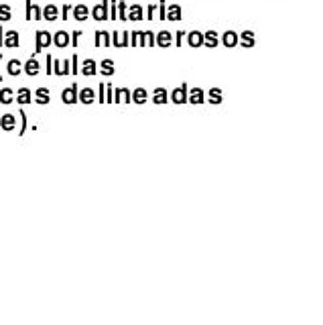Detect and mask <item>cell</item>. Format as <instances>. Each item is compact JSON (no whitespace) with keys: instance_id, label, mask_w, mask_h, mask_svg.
Wrapping results in <instances>:
<instances>
[{"instance_id":"obj_2","label":"cell","mask_w":323,"mask_h":325,"mask_svg":"<svg viewBox=\"0 0 323 325\" xmlns=\"http://www.w3.org/2000/svg\"><path fill=\"white\" fill-rule=\"evenodd\" d=\"M171 102L181 106V104H187L189 102V94H187V84H181L179 88H175L171 92Z\"/></svg>"},{"instance_id":"obj_27","label":"cell","mask_w":323,"mask_h":325,"mask_svg":"<svg viewBox=\"0 0 323 325\" xmlns=\"http://www.w3.org/2000/svg\"><path fill=\"white\" fill-rule=\"evenodd\" d=\"M27 13H29V19H41V11H39L37 7H33L31 3H29V9H27Z\"/></svg>"},{"instance_id":"obj_25","label":"cell","mask_w":323,"mask_h":325,"mask_svg":"<svg viewBox=\"0 0 323 325\" xmlns=\"http://www.w3.org/2000/svg\"><path fill=\"white\" fill-rule=\"evenodd\" d=\"M73 15H75V19H77V21H84V19L88 17V9H86V7H75Z\"/></svg>"},{"instance_id":"obj_33","label":"cell","mask_w":323,"mask_h":325,"mask_svg":"<svg viewBox=\"0 0 323 325\" xmlns=\"http://www.w3.org/2000/svg\"><path fill=\"white\" fill-rule=\"evenodd\" d=\"M11 17V11L7 9V7H0V19H3V21H7Z\"/></svg>"},{"instance_id":"obj_6","label":"cell","mask_w":323,"mask_h":325,"mask_svg":"<svg viewBox=\"0 0 323 325\" xmlns=\"http://www.w3.org/2000/svg\"><path fill=\"white\" fill-rule=\"evenodd\" d=\"M79 102L86 104V106L94 104V102H96V92H94L92 88H84V90L79 92Z\"/></svg>"},{"instance_id":"obj_32","label":"cell","mask_w":323,"mask_h":325,"mask_svg":"<svg viewBox=\"0 0 323 325\" xmlns=\"http://www.w3.org/2000/svg\"><path fill=\"white\" fill-rule=\"evenodd\" d=\"M242 43H244L246 47H250V45H254V39H252V33H244V39H242Z\"/></svg>"},{"instance_id":"obj_26","label":"cell","mask_w":323,"mask_h":325,"mask_svg":"<svg viewBox=\"0 0 323 325\" xmlns=\"http://www.w3.org/2000/svg\"><path fill=\"white\" fill-rule=\"evenodd\" d=\"M204 43H206L208 47H214V45L218 43V39H216V33H206V35H204Z\"/></svg>"},{"instance_id":"obj_35","label":"cell","mask_w":323,"mask_h":325,"mask_svg":"<svg viewBox=\"0 0 323 325\" xmlns=\"http://www.w3.org/2000/svg\"><path fill=\"white\" fill-rule=\"evenodd\" d=\"M71 71H73V73L79 71V69H77V57H73V67H71Z\"/></svg>"},{"instance_id":"obj_20","label":"cell","mask_w":323,"mask_h":325,"mask_svg":"<svg viewBox=\"0 0 323 325\" xmlns=\"http://www.w3.org/2000/svg\"><path fill=\"white\" fill-rule=\"evenodd\" d=\"M236 43H238L236 33H232V31H230V33H226V35H224V45H226V47H234Z\"/></svg>"},{"instance_id":"obj_28","label":"cell","mask_w":323,"mask_h":325,"mask_svg":"<svg viewBox=\"0 0 323 325\" xmlns=\"http://www.w3.org/2000/svg\"><path fill=\"white\" fill-rule=\"evenodd\" d=\"M108 43H110L108 33H98V37H96V45H108Z\"/></svg>"},{"instance_id":"obj_12","label":"cell","mask_w":323,"mask_h":325,"mask_svg":"<svg viewBox=\"0 0 323 325\" xmlns=\"http://www.w3.org/2000/svg\"><path fill=\"white\" fill-rule=\"evenodd\" d=\"M106 17H108V5L102 3V5H98V7L94 9V19H96V21H106Z\"/></svg>"},{"instance_id":"obj_10","label":"cell","mask_w":323,"mask_h":325,"mask_svg":"<svg viewBox=\"0 0 323 325\" xmlns=\"http://www.w3.org/2000/svg\"><path fill=\"white\" fill-rule=\"evenodd\" d=\"M148 100V92L144 90V88H136L134 92H132V102L134 104H144Z\"/></svg>"},{"instance_id":"obj_16","label":"cell","mask_w":323,"mask_h":325,"mask_svg":"<svg viewBox=\"0 0 323 325\" xmlns=\"http://www.w3.org/2000/svg\"><path fill=\"white\" fill-rule=\"evenodd\" d=\"M187 41H189V45H191V47H199V45L204 43V35H201V33H197V31H193V33L187 37Z\"/></svg>"},{"instance_id":"obj_31","label":"cell","mask_w":323,"mask_h":325,"mask_svg":"<svg viewBox=\"0 0 323 325\" xmlns=\"http://www.w3.org/2000/svg\"><path fill=\"white\" fill-rule=\"evenodd\" d=\"M169 19H171V21H177V19H179V7H171V11H169Z\"/></svg>"},{"instance_id":"obj_21","label":"cell","mask_w":323,"mask_h":325,"mask_svg":"<svg viewBox=\"0 0 323 325\" xmlns=\"http://www.w3.org/2000/svg\"><path fill=\"white\" fill-rule=\"evenodd\" d=\"M9 73L11 75H19L21 73V61H17V59H13V61H9Z\"/></svg>"},{"instance_id":"obj_24","label":"cell","mask_w":323,"mask_h":325,"mask_svg":"<svg viewBox=\"0 0 323 325\" xmlns=\"http://www.w3.org/2000/svg\"><path fill=\"white\" fill-rule=\"evenodd\" d=\"M5 43H7L9 47H17V45H19V35H17L15 31H11V33L7 35V39H5Z\"/></svg>"},{"instance_id":"obj_9","label":"cell","mask_w":323,"mask_h":325,"mask_svg":"<svg viewBox=\"0 0 323 325\" xmlns=\"http://www.w3.org/2000/svg\"><path fill=\"white\" fill-rule=\"evenodd\" d=\"M39 71H41V67H39L37 59H29V61L25 63V73H27V75L35 77V75H39Z\"/></svg>"},{"instance_id":"obj_29","label":"cell","mask_w":323,"mask_h":325,"mask_svg":"<svg viewBox=\"0 0 323 325\" xmlns=\"http://www.w3.org/2000/svg\"><path fill=\"white\" fill-rule=\"evenodd\" d=\"M140 15H142V11H140L138 7H132V9H130V19H132V21H138Z\"/></svg>"},{"instance_id":"obj_5","label":"cell","mask_w":323,"mask_h":325,"mask_svg":"<svg viewBox=\"0 0 323 325\" xmlns=\"http://www.w3.org/2000/svg\"><path fill=\"white\" fill-rule=\"evenodd\" d=\"M152 102H154V104H158V106L167 104V102H169V94H167V90H165V88H156V90H154V94H152Z\"/></svg>"},{"instance_id":"obj_11","label":"cell","mask_w":323,"mask_h":325,"mask_svg":"<svg viewBox=\"0 0 323 325\" xmlns=\"http://www.w3.org/2000/svg\"><path fill=\"white\" fill-rule=\"evenodd\" d=\"M204 90L201 88H193L189 92V104H204Z\"/></svg>"},{"instance_id":"obj_4","label":"cell","mask_w":323,"mask_h":325,"mask_svg":"<svg viewBox=\"0 0 323 325\" xmlns=\"http://www.w3.org/2000/svg\"><path fill=\"white\" fill-rule=\"evenodd\" d=\"M15 126H17V120H15V116H13V114H5V116H0V128H3V130L11 132V130H15Z\"/></svg>"},{"instance_id":"obj_30","label":"cell","mask_w":323,"mask_h":325,"mask_svg":"<svg viewBox=\"0 0 323 325\" xmlns=\"http://www.w3.org/2000/svg\"><path fill=\"white\" fill-rule=\"evenodd\" d=\"M19 116L23 118V126H21V132H19V134L23 136V134H25V130H27V114H25V110H21V112H19Z\"/></svg>"},{"instance_id":"obj_15","label":"cell","mask_w":323,"mask_h":325,"mask_svg":"<svg viewBox=\"0 0 323 325\" xmlns=\"http://www.w3.org/2000/svg\"><path fill=\"white\" fill-rule=\"evenodd\" d=\"M208 98H210V100H208L210 104H222V102H224V100H222V92H220L218 88H212V90L208 92Z\"/></svg>"},{"instance_id":"obj_23","label":"cell","mask_w":323,"mask_h":325,"mask_svg":"<svg viewBox=\"0 0 323 325\" xmlns=\"http://www.w3.org/2000/svg\"><path fill=\"white\" fill-rule=\"evenodd\" d=\"M43 15H45L47 21H55V19H57V9H55L53 5H49V7L43 11Z\"/></svg>"},{"instance_id":"obj_8","label":"cell","mask_w":323,"mask_h":325,"mask_svg":"<svg viewBox=\"0 0 323 325\" xmlns=\"http://www.w3.org/2000/svg\"><path fill=\"white\" fill-rule=\"evenodd\" d=\"M35 102L39 104V106H47L49 102H51V96H49V90L47 88H39L37 92H35Z\"/></svg>"},{"instance_id":"obj_1","label":"cell","mask_w":323,"mask_h":325,"mask_svg":"<svg viewBox=\"0 0 323 325\" xmlns=\"http://www.w3.org/2000/svg\"><path fill=\"white\" fill-rule=\"evenodd\" d=\"M61 100H63V104H67V106L77 104V102H79V90H77V84H73V86L65 88V90L61 92Z\"/></svg>"},{"instance_id":"obj_3","label":"cell","mask_w":323,"mask_h":325,"mask_svg":"<svg viewBox=\"0 0 323 325\" xmlns=\"http://www.w3.org/2000/svg\"><path fill=\"white\" fill-rule=\"evenodd\" d=\"M132 102V92L128 88H118L114 92V104H130Z\"/></svg>"},{"instance_id":"obj_14","label":"cell","mask_w":323,"mask_h":325,"mask_svg":"<svg viewBox=\"0 0 323 325\" xmlns=\"http://www.w3.org/2000/svg\"><path fill=\"white\" fill-rule=\"evenodd\" d=\"M11 102H15V94H13V90L11 88H5V90H0V104H11Z\"/></svg>"},{"instance_id":"obj_18","label":"cell","mask_w":323,"mask_h":325,"mask_svg":"<svg viewBox=\"0 0 323 325\" xmlns=\"http://www.w3.org/2000/svg\"><path fill=\"white\" fill-rule=\"evenodd\" d=\"M104 75H114V63L110 59H104L102 61V69H100Z\"/></svg>"},{"instance_id":"obj_36","label":"cell","mask_w":323,"mask_h":325,"mask_svg":"<svg viewBox=\"0 0 323 325\" xmlns=\"http://www.w3.org/2000/svg\"><path fill=\"white\" fill-rule=\"evenodd\" d=\"M47 65H51V57H47ZM47 73H53V69H51V67H47Z\"/></svg>"},{"instance_id":"obj_19","label":"cell","mask_w":323,"mask_h":325,"mask_svg":"<svg viewBox=\"0 0 323 325\" xmlns=\"http://www.w3.org/2000/svg\"><path fill=\"white\" fill-rule=\"evenodd\" d=\"M67 43H69L67 33H63V31H61V33H57V35H55V45H57V47H65Z\"/></svg>"},{"instance_id":"obj_13","label":"cell","mask_w":323,"mask_h":325,"mask_svg":"<svg viewBox=\"0 0 323 325\" xmlns=\"http://www.w3.org/2000/svg\"><path fill=\"white\" fill-rule=\"evenodd\" d=\"M51 43V37H49V33H45V31H39L37 33V51H41L43 47H47Z\"/></svg>"},{"instance_id":"obj_22","label":"cell","mask_w":323,"mask_h":325,"mask_svg":"<svg viewBox=\"0 0 323 325\" xmlns=\"http://www.w3.org/2000/svg\"><path fill=\"white\" fill-rule=\"evenodd\" d=\"M156 43H158L160 47H169V45H171V33H160L158 39H156Z\"/></svg>"},{"instance_id":"obj_37","label":"cell","mask_w":323,"mask_h":325,"mask_svg":"<svg viewBox=\"0 0 323 325\" xmlns=\"http://www.w3.org/2000/svg\"><path fill=\"white\" fill-rule=\"evenodd\" d=\"M0 45H3V31H0Z\"/></svg>"},{"instance_id":"obj_34","label":"cell","mask_w":323,"mask_h":325,"mask_svg":"<svg viewBox=\"0 0 323 325\" xmlns=\"http://www.w3.org/2000/svg\"><path fill=\"white\" fill-rule=\"evenodd\" d=\"M98 102H102V104L106 102V84L100 86V98H98Z\"/></svg>"},{"instance_id":"obj_17","label":"cell","mask_w":323,"mask_h":325,"mask_svg":"<svg viewBox=\"0 0 323 325\" xmlns=\"http://www.w3.org/2000/svg\"><path fill=\"white\" fill-rule=\"evenodd\" d=\"M96 63L92 61V59H88V61H84V67H82V73L84 75H96Z\"/></svg>"},{"instance_id":"obj_7","label":"cell","mask_w":323,"mask_h":325,"mask_svg":"<svg viewBox=\"0 0 323 325\" xmlns=\"http://www.w3.org/2000/svg\"><path fill=\"white\" fill-rule=\"evenodd\" d=\"M15 102H19L21 106H27V104H31L33 100H31V90L29 88H21L19 92H17V98H15Z\"/></svg>"}]
</instances>
